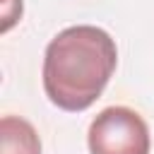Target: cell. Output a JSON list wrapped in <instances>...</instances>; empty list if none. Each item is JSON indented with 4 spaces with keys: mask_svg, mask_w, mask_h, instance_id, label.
I'll list each match as a JSON object with an SVG mask.
<instances>
[{
    "mask_svg": "<svg viewBox=\"0 0 154 154\" xmlns=\"http://www.w3.org/2000/svg\"><path fill=\"white\" fill-rule=\"evenodd\" d=\"M91 154H149L152 140L144 118L128 106L103 108L87 132Z\"/></svg>",
    "mask_w": 154,
    "mask_h": 154,
    "instance_id": "7a4b0ae2",
    "label": "cell"
},
{
    "mask_svg": "<svg viewBox=\"0 0 154 154\" xmlns=\"http://www.w3.org/2000/svg\"><path fill=\"white\" fill-rule=\"evenodd\" d=\"M0 154H41V140L34 125L19 116H2Z\"/></svg>",
    "mask_w": 154,
    "mask_h": 154,
    "instance_id": "3957f363",
    "label": "cell"
},
{
    "mask_svg": "<svg viewBox=\"0 0 154 154\" xmlns=\"http://www.w3.org/2000/svg\"><path fill=\"white\" fill-rule=\"evenodd\" d=\"M116 63L118 48L108 31L91 24L67 26L46 46V96L63 111H87L103 94Z\"/></svg>",
    "mask_w": 154,
    "mask_h": 154,
    "instance_id": "6da1fadb",
    "label": "cell"
}]
</instances>
